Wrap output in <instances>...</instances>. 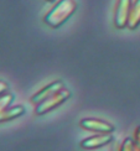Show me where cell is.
I'll return each instance as SVG.
<instances>
[{
  "label": "cell",
  "instance_id": "1",
  "mask_svg": "<svg viewBox=\"0 0 140 151\" xmlns=\"http://www.w3.org/2000/svg\"><path fill=\"white\" fill-rule=\"evenodd\" d=\"M77 9L76 0H58L53 8L43 16V22L47 26L57 29L65 24Z\"/></svg>",
  "mask_w": 140,
  "mask_h": 151
},
{
  "label": "cell",
  "instance_id": "2",
  "mask_svg": "<svg viewBox=\"0 0 140 151\" xmlns=\"http://www.w3.org/2000/svg\"><path fill=\"white\" fill-rule=\"evenodd\" d=\"M71 96H72V93L68 89H65V88H63V89H61L60 92H57L56 94L47 98L46 100H43V102H41L40 104H37L35 113L37 115H45L47 113L55 110L56 108H58L60 105H62L67 99L71 98Z\"/></svg>",
  "mask_w": 140,
  "mask_h": 151
},
{
  "label": "cell",
  "instance_id": "3",
  "mask_svg": "<svg viewBox=\"0 0 140 151\" xmlns=\"http://www.w3.org/2000/svg\"><path fill=\"white\" fill-rule=\"evenodd\" d=\"M79 127L82 129L94 131L97 134H113L115 127L109 122H105L103 119L97 118H84L79 122Z\"/></svg>",
  "mask_w": 140,
  "mask_h": 151
},
{
  "label": "cell",
  "instance_id": "4",
  "mask_svg": "<svg viewBox=\"0 0 140 151\" xmlns=\"http://www.w3.org/2000/svg\"><path fill=\"white\" fill-rule=\"evenodd\" d=\"M131 4H133L131 0H118L115 14H114V25H115L117 29L126 27Z\"/></svg>",
  "mask_w": 140,
  "mask_h": 151
},
{
  "label": "cell",
  "instance_id": "5",
  "mask_svg": "<svg viewBox=\"0 0 140 151\" xmlns=\"http://www.w3.org/2000/svg\"><path fill=\"white\" fill-rule=\"evenodd\" d=\"M113 141V134H95L79 142V147L84 150H95L107 146Z\"/></svg>",
  "mask_w": 140,
  "mask_h": 151
},
{
  "label": "cell",
  "instance_id": "6",
  "mask_svg": "<svg viewBox=\"0 0 140 151\" xmlns=\"http://www.w3.org/2000/svg\"><path fill=\"white\" fill-rule=\"evenodd\" d=\"M61 89H63V82L62 81H53V82H51L50 84L41 88L39 92H36L34 96L30 98V102H32L34 104L37 105L41 102H43V100H46L47 98H50L51 96L56 94L57 92H60Z\"/></svg>",
  "mask_w": 140,
  "mask_h": 151
},
{
  "label": "cell",
  "instance_id": "7",
  "mask_svg": "<svg viewBox=\"0 0 140 151\" xmlns=\"http://www.w3.org/2000/svg\"><path fill=\"white\" fill-rule=\"evenodd\" d=\"M25 109L24 105H14V106H10L5 111H3L0 114V123H6V122H11L14 119L20 118L21 115L25 114Z\"/></svg>",
  "mask_w": 140,
  "mask_h": 151
},
{
  "label": "cell",
  "instance_id": "8",
  "mask_svg": "<svg viewBox=\"0 0 140 151\" xmlns=\"http://www.w3.org/2000/svg\"><path fill=\"white\" fill-rule=\"evenodd\" d=\"M139 25H140V0H135V1L131 4V9H130L126 27H129L130 30H135Z\"/></svg>",
  "mask_w": 140,
  "mask_h": 151
},
{
  "label": "cell",
  "instance_id": "9",
  "mask_svg": "<svg viewBox=\"0 0 140 151\" xmlns=\"http://www.w3.org/2000/svg\"><path fill=\"white\" fill-rule=\"evenodd\" d=\"M12 102H14V94L11 92L4 93L3 96H0V114L3 111H5L8 108H10Z\"/></svg>",
  "mask_w": 140,
  "mask_h": 151
},
{
  "label": "cell",
  "instance_id": "10",
  "mask_svg": "<svg viewBox=\"0 0 140 151\" xmlns=\"http://www.w3.org/2000/svg\"><path fill=\"white\" fill-rule=\"evenodd\" d=\"M118 151H140V150L136 149L134 140H133L131 137H125V139L123 140V142L120 144Z\"/></svg>",
  "mask_w": 140,
  "mask_h": 151
},
{
  "label": "cell",
  "instance_id": "11",
  "mask_svg": "<svg viewBox=\"0 0 140 151\" xmlns=\"http://www.w3.org/2000/svg\"><path fill=\"white\" fill-rule=\"evenodd\" d=\"M133 140H134V144L138 150H140V127H136L135 128V131H134V137H133Z\"/></svg>",
  "mask_w": 140,
  "mask_h": 151
},
{
  "label": "cell",
  "instance_id": "12",
  "mask_svg": "<svg viewBox=\"0 0 140 151\" xmlns=\"http://www.w3.org/2000/svg\"><path fill=\"white\" fill-rule=\"evenodd\" d=\"M9 84L4 81H0V96H3L4 93H8L9 92Z\"/></svg>",
  "mask_w": 140,
  "mask_h": 151
},
{
  "label": "cell",
  "instance_id": "13",
  "mask_svg": "<svg viewBox=\"0 0 140 151\" xmlns=\"http://www.w3.org/2000/svg\"><path fill=\"white\" fill-rule=\"evenodd\" d=\"M47 1H55V0H47Z\"/></svg>",
  "mask_w": 140,
  "mask_h": 151
}]
</instances>
